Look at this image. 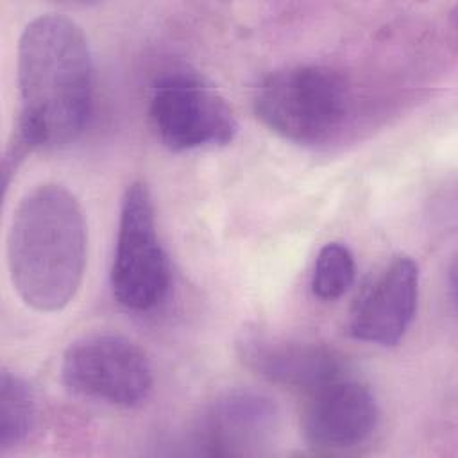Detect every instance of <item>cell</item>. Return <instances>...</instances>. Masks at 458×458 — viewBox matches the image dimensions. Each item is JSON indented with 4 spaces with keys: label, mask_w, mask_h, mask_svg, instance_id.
Returning <instances> with one entry per match:
<instances>
[{
    "label": "cell",
    "mask_w": 458,
    "mask_h": 458,
    "mask_svg": "<svg viewBox=\"0 0 458 458\" xmlns=\"http://www.w3.org/2000/svg\"><path fill=\"white\" fill-rule=\"evenodd\" d=\"M61 379L75 395L122 408L145 403L154 385L145 351L111 333L73 342L63 356Z\"/></svg>",
    "instance_id": "6"
},
{
    "label": "cell",
    "mask_w": 458,
    "mask_h": 458,
    "mask_svg": "<svg viewBox=\"0 0 458 458\" xmlns=\"http://www.w3.org/2000/svg\"><path fill=\"white\" fill-rule=\"evenodd\" d=\"M148 116L157 140L174 152L224 147L238 132L233 107L195 73L175 72L152 88Z\"/></svg>",
    "instance_id": "5"
},
{
    "label": "cell",
    "mask_w": 458,
    "mask_h": 458,
    "mask_svg": "<svg viewBox=\"0 0 458 458\" xmlns=\"http://www.w3.org/2000/svg\"><path fill=\"white\" fill-rule=\"evenodd\" d=\"M354 272V256L349 247L338 242L326 243L315 259L311 290L320 301H336L351 288Z\"/></svg>",
    "instance_id": "12"
},
{
    "label": "cell",
    "mask_w": 458,
    "mask_h": 458,
    "mask_svg": "<svg viewBox=\"0 0 458 458\" xmlns=\"http://www.w3.org/2000/svg\"><path fill=\"white\" fill-rule=\"evenodd\" d=\"M256 118L274 134L299 145L329 140L345 122L351 91L345 79L324 64H293L267 75L256 88Z\"/></svg>",
    "instance_id": "3"
},
{
    "label": "cell",
    "mask_w": 458,
    "mask_h": 458,
    "mask_svg": "<svg viewBox=\"0 0 458 458\" xmlns=\"http://www.w3.org/2000/svg\"><path fill=\"white\" fill-rule=\"evenodd\" d=\"M417 299V263L406 254L394 256L356 301L349 318L351 335L383 347L397 345L413 322Z\"/></svg>",
    "instance_id": "8"
},
{
    "label": "cell",
    "mask_w": 458,
    "mask_h": 458,
    "mask_svg": "<svg viewBox=\"0 0 458 458\" xmlns=\"http://www.w3.org/2000/svg\"><path fill=\"white\" fill-rule=\"evenodd\" d=\"M170 267L156 229L152 197L145 182L127 186L118 220L111 288L118 304L148 311L166 295Z\"/></svg>",
    "instance_id": "4"
},
{
    "label": "cell",
    "mask_w": 458,
    "mask_h": 458,
    "mask_svg": "<svg viewBox=\"0 0 458 458\" xmlns=\"http://www.w3.org/2000/svg\"><path fill=\"white\" fill-rule=\"evenodd\" d=\"M238 356L265 381L306 395L344 376L340 354L310 340L247 331L238 340Z\"/></svg>",
    "instance_id": "7"
},
{
    "label": "cell",
    "mask_w": 458,
    "mask_h": 458,
    "mask_svg": "<svg viewBox=\"0 0 458 458\" xmlns=\"http://www.w3.org/2000/svg\"><path fill=\"white\" fill-rule=\"evenodd\" d=\"M379 419L372 390L349 377H336L308 394L302 413V435L318 449H349L363 444Z\"/></svg>",
    "instance_id": "9"
},
{
    "label": "cell",
    "mask_w": 458,
    "mask_h": 458,
    "mask_svg": "<svg viewBox=\"0 0 458 458\" xmlns=\"http://www.w3.org/2000/svg\"><path fill=\"white\" fill-rule=\"evenodd\" d=\"M36 422V397L30 385L13 370L0 374V451L23 444Z\"/></svg>",
    "instance_id": "11"
},
{
    "label": "cell",
    "mask_w": 458,
    "mask_h": 458,
    "mask_svg": "<svg viewBox=\"0 0 458 458\" xmlns=\"http://www.w3.org/2000/svg\"><path fill=\"white\" fill-rule=\"evenodd\" d=\"M86 222L61 184H39L16 206L7 233V265L20 299L36 311H59L75 297L86 265Z\"/></svg>",
    "instance_id": "2"
},
{
    "label": "cell",
    "mask_w": 458,
    "mask_h": 458,
    "mask_svg": "<svg viewBox=\"0 0 458 458\" xmlns=\"http://www.w3.org/2000/svg\"><path fill=\"white\" fill-rule=\"evenodd\" d=\"M20 116L14 132L34 148L75 141L91 114L93 63L81 27L63 14L30 20L18 41Z\"/></svg>",
    "instance_id": "1"
},
{
    "label": "cell",
    "mask_w": 458,
    "mask_h": 458,
    "mask_svg": "<svg viewBox=\"0 0 458 458\" xmlns=\"http://www.w3.org/2000/svg\"><path fill=\"white\" fill-rule=\"evenodd\" d=\"M279 413L274 403L252 392H231L204 413L197 442L208 454L252 456L274 442Z\"/></svg>",
    "instance_id": "10"
}]
</instances>
